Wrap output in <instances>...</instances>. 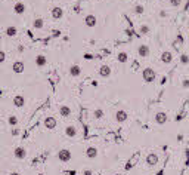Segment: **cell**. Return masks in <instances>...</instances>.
<instances>
[{
    "mask_svg": "<svg viewBox=\"0 0 189 175\" xmlns=\"http://www.w3.org/2000/svg\"><path fill=\"white\" fill-rule=\"evenodd\" d=\"M142 77H143V80L146 82V83H152L155 79H157V73L152 70V68H145L143 71H142Z\"/></svg>",
    "mask_w": 189,
    "mask_h": 175,
    "instance_id": "1",
    "label": "cell"
},
{
    "mask_svg": "<svg viewBox=\"0 0 189 175\" xmlns=\"http://www.w3.org/2000/svg\"><path fill=\"white\" fill-rule=\"evenodd\" d=\"M56 156H58L59 162H64V163H67V162H69V160H71V151H69L68 148H62V150H59Z\"/></svg>",
    "mask_w": 189,
    "mask_h": 175,
    "instance_id": "2",
    "label": "cell"
},
{
    "mask_svg": "<svg viewBox=\"0 0 189 175\" xmlns=\"http://www.w3.org/2000/svg\"><path fill=\"white\" fill-rule=\"evenodd\" d=\"M154 120H155L157 125H165V123L168 122V116H167L165 111H158V113L155 114Z\"/></svg>",
    "mask_w": 189,
    "mask_h": 175,
    "instance_id": "3",
    "label": "cell"
},
{
    "mask_svg": "<svg viewBox=\"0 0 189 175\" xmlns=\"http://www.w3.org/2000/svg\"><path fill=\"white\" fill-rule=\"evenodd\" d=\"M84 24H86V27H89V28H93V27H96V24H98V20H96V17H94V15L89 14V15H86V18H84Z\"/></svg>",
    "mask_w": 189,
    "mask_h": 175,
    "instance_id": "4",
    "label": "cell"
},
{
    "mask_svg": "<svg viewBox=\"0 0 189 175\" xmlns=\"http://www.w3.org/2000/svg\"><path fill=\"white\" fill-rule=\"evenodd\" d=\"M24 68H25V64L22 62V61H15L14 64H12V71L15 73V74H21V73H24Z\"/></svg>",
    "mask_w": 189,
    "mask_h": 175,
    "instance_id": "5",
    "label": "cell"
},
{
    "mask_svg": "<svg viewBox=\"0 0 189 175\" xmlns=\"http://www.w3.org/2000/svg\"><path fill=\"white\" fill-rule=\"evenodd\" d=\"M14 156H15V159H18V160H24V159L27 157V150H25L24 147H16V148L14 150Z\"/></svg>",
    "mask_w": 189,
    "mask_h": 175,
    "instance_id": "6",
    "label": "cell"
},
{
    "mask_svg": "<svg viewBox=\"0 0 189 175\" xmlns=\"http://www.w3.org/2000/svg\"><path fill=\"white\" fill-rule=\"evenodd\" d=\"M149 46L148 45H139L137 46V55L139 56H142V58H146V56H149Z\"/></svg>",
    "mask_w": 189,
    "mask_h": 175,
    "instance_id": "7",
    "label": "cell"
},
{
    "mask_svg": "<svg viewBox=\"0 0 189 175\" xmlns=\"http://www.w3.org/2000/svg\"><path fill=\"white\" fill-rule=\"evenodd\" d=\"M43 125H44V128H47L49 131H52V129L56 128V119L49 116V117H46V119L43 120Z\"/></svg>",
    "mask_w": 189,
    "mask_h": 175,
    "instance_id": "8",
    "label": "cell"
},
{
    "mask_svg": "<svg viewBox=\"0 0 189 175\" xmlns=\"http://www.w3.org/2000/svg\"><path fill=\"white\" fill-rule=\"evenodd\" d=\"M52 18L53 20H56V21H59L62 17H64V11H62V8H59V6H55V8H52Z\"/></svg>",
    "mask_w": 189,
    "mask_h": 175,
    "instance_id": "9",
    "label": "cell"
},
{
    "mask_svg": "<svg viewBox=\"0 0 189 175\" xmlns=\"http://www.w3.org/2000/svg\"><path fill=\"white\" fill-rule=\"evenodd\" d=\"M160 59H161L163 64L167 65V64H170V62L173 61V54H171L170 51H164V52L161 54V58H160Z\"/></svg>",
    "mask_w": 189,
    "mask_h": 175,
    "instance_id": "10",
    "label": "cell"
},
{
    "mask_svg": "<svg viewBox=\"0 0 189 175\" xmlns=\"http://www.w3.org/2000/svg\"><path fill=\"white\" fill-rule=\"evenodd\" d=\"M127 119H129L127 111H124V110H118V111L115 113V120H117L118 123H124Z\"/></svg>",
    "mask_w": 189,
    "mask_h": 175,
    "instance_id": "11",
    "label": "cell"
},
{
    "mask_svg": "<svg viewBox=\"0 0 189 175\" xmlns=\"http://www.w3.org/2000/svg\"><path fill=\"white\" fill-rule=\"evenodd\" d=\"M158 163V154L157 153H149L146 156V165L148 166H155Z\"/></svg>",
    "mask_w": 189,
    "mask_h": 175,
    "instance_id": "12",
    "label": "cell"
},
{
    "mask_svg": "<svg viewBox=\"0 0 189 175\" xmlns=\"http://www.w3.org/2000/svg\"><path fill=\"white\" fill-rule=\"evenodd\" d=\"M14 106H15L16 108H22V107L25 106V98H24V95H15V97H14Z\"/></svg>",
    "mask_w": 189,
    "mask_h": 175,
    "instance_id": "13",
    "label": "cell"
},
{
    "mask_svg": "<svg viewBox=\"0 0 189 175\" xmlns=\"http://www.w3.org/2000/svg\"><path fill=\"white\" fill-rule=\"evenodd\" d=\"M64 132H65V135H67L68 138H75V137H77V128H75L74 125H68Z\"/></svg>",
    "mask_w": 189,
    "mask_h": 175,
    "instance_id": "14",
    "label": "cell"
},
{
    "mask_svg": "<svg viewBox=\"0 0 189 175\" xmlns=\"http://www.w3.org/2000/svg\"><path fill=\"white\" fill-rule=\"evenodd\" d=\"M86 157L87 159H96L98 157V148L96 147H87L86 148Z\"/></svg>",
    "mask_w": 189,
    "mask_h": 175,
    "instance_id": "15",
    "label": "cell"
},
{
    "mask_svg": "<svg viewBox=\"0 0 189 175\" xmlns=\"http://www.w3.org/2000/svg\"><path fill=\"white\" fill-rule=\"evenodd\" d=\"M69 76L71 77H78L80 74H81V67L80 65H77V64H74V65H71L69 67Z\"/></svg>",
    "mask_w": 189,
    "mask_h": 175,
    "instance_id": "16",
    "label": "cell"
},
{
    "mask_svg": "<svg viewBox=\"0 0 189 175\" xmlns=\"http://www.w3.org/2000/svg\"><path fill=\"white\" fill-rule=\"evenodd\" d=\"M99 76H102V77H110V76H111V67L107 65V64L101 65V67H99Z\"/></svg>",
    "mask_w": 189,
    "mask_h": 175,
    "instance_id": "17",
    "label": "cell"
},
{
    "mask_svg": "<svg viewBox=\"0 0 189 175\" xmlns=\"http://www.w3.org/2000/svg\"><path fill=\"white\" fill-rule=\"evenodd\" d=\"M14 12H15L16 15H22V14L25 12V5H24L22 2L15 3V6H14Z\"/></svg>",
    "mask_w": 189,
    "mask_h": 175,
    "instance_id": "18",
    "label": "cell"
},
{
    "mask_svg": "<svg viewBox=\"0 0 189 175\" xmlns=\"http://www.w3.org/2000/svg\"><path fill=\"white\" fill-rule=\"evenodd\" d=\"M59 114H61L62 117H69V116H71V107H68V106H61V107H59Z\"/></svg>",
    "mask_w": 189,
    "mask_h": 175,
    "instance_id": "19",
    "label": "cell"
},
{
    "mask_svg": "<svg viewBox=\"0 0 189 175\" xmlns=\"http://www.w3.org/2000/svg\"><path fill=\"white\" fill-rule=\"evenodd\" d=\"M36 64H37V67H44L47 64V58L44 55H37L36 56Z\"/></svg>",
    "mask_w": 189,
    "mask_h": 175,
    "instance_id": "20",
    "label": "cell"
},
{
    "mask_svg": "<svg viewBox=\"0 0 189 175\" xmlns=\"http://www.w3.org/2000/svg\"><path fill=\"white\" fill-rule=\"evenodd\" d=\"M117 59H118V62L126 64V62L129 61V55H127V52H118V54H117Z\"/></svg>",
    "mask_w": 189,
    "mask_h": 175,
    "instance_id": "21",
    "label": "cell"
},
{
    "mask_svg": "<svg viewBox=\"0 0 189 175\" xmlns=\"http://www.w3.org/2000/svg\"><path fill=\"white\" fill-rule=\"evenodd\" d=\"M16 33H18V30H16V27H14V25H9V27L6 28V36H9V37L16 36Z\"/></svg>",
    "mask_w": 189,
    "mask_h": 175,
    "instance_id": "22",
    "label": "cell"
},
{
    "mask_svg": "<svg viewBox=\"0 0 189 175\" xmlns=\"http://www.w3.org/2000/svg\"><path fill=\"white\" fill-rule=\"evenodd\" d=\"M33 25H34V28L42 30V28H43V25H44V21H43L42 18H36V20H34V22H33Z\"/></svg>",
    "mask_w": 189,
    "mask_h": 175,
    "instance_id": "23",
    "label": "cell"
},
{
    "mask_svg": "<svg viewBox=\"0 0 189 175\" xmlns=\"http://www.w3.org/2000/svg\"><path fill=\"white\" fill-rule=\"evenodd\" d=\"M180 64L182 65H189V55L188 54H182L180 55Z\"/></svg>",
    "mask_w": 189,
    "mask_h": 175,
    "instance_id": "24",
    "label": "cell"
},
{
    "mask_svg": "<svg viewBox=\"0 0 189 175\" xmlns=\"http://www.w3.org/2000/svg\"><path fill=\"white\" fill-rule=\"evenodd\" d=\"M133 12H135L136 15H142V14L145 12V8H143L142 5H136V6L133 8Z\"/></svg>",
    "mask_w": 189,
    "mask_h": 175,
    "instance_id": "25",
    "label": "cell"
},
{
    "mask_svg": "<svg viewBox=\"0 0 189 175\" xmlns=\"http://www.w3.org/2000/svg\"><path fill=\"white\" fill-rule=\"evenodd\" d=\"M149 30H151V28H149L148 24H142V25L139 27V33H140V34H148Z\"/></svg>",
    "mask_w": 189,
    "mask_h": 175,
    "instance_id": "26",
    "label": "cell"
},
{
    "mask_svg": "<svg viewBox=\"0 0 189 175\" xmlns=\"http://www.w3.org/2000/svg\"><path fill=\"white\" fill-rule=\"evenodd\" d=\"M8 123H9L11 126H16V125H18V117H16V116H9V117H8Z\"/></svg>",
    "mask_w": 189,
    "mask_h": 175,
    "instance_id": "27",
    "label": "cell"
},
{
    "mask_svg": "<svg viewBox=\"0 0 189 175\" xmlns=\"http://www.w3.org/2000/svg\"><path fill=\"white\" fill-rule=\"evenodd\" d=\"M93 117H94V119H102V117H104V111H102L101 108L94 110V113H93Z\"/></svg>",
    "mask_w": 189,
    "mask_h": 175,
    "instance_id": "28",
    "label": "cell"
},
{
    "mask_svg": "<svg viewBox=\"0 0 189 175\" xmlns=\"http://www.w3.org/2000/svg\"><path fill=\"white\" fill-rule=\"evenodd\" d=\"M168 3H170V6H173V8H179V6L182 5V0H168Z\"/></svg>",
    "mask_w": 189,
    "mask_h": 175,
    "instance_id": "29",
    "label": "cell"
},
{
    "mask_svg": "<svg viewBox=\"0 0 189 175\" xmlns=\"http://www.w3.org/2000/svg\"><path fill=\"white\" fill-rule=\"evenodd\" d=\"M182 88H183V89H189V79L188 77H185L182 80Z\"/></svg>",
    "mask_w": 189,
    "mask_h": 175,
    "instance_id": "30",
    "label": "cell"
},
{
    "mask_svg": "<svg viewBox=\"0 0 189 175\" xmlns=\"http://www.w3.org/2000/svg\"><path fill=\"white\" fill-rule=\"evenodd\" d=\"M158 15H160V18H163V20H165V18H168V17H170V15H168V12H167V11H164V9H163V11H160V14H158Z\"/></svg>",
    "mask_w": 189,
    "mask_h": 175,
    "instance_id": "31",
    "label": "cell"
},
{
    "mask_svg": "<svg viewBox=\"0 0 189 175\" xmlns=\"http://www.w3.org/2000/svg\"><path fill=\"white\" fill-rule=\"evenodd\" d=\"M5 61H6V54H5V51L0 49V64L5 62Z\"/></svg>",
    "mask_w": 189,
    "mask_h": 175,
    "instance_id": "32",
    "label": "cell"
},
{
    "mask_svg": "<svg viewBox=\"0 0 189 175\" xmlns=\"http://www.w3.org/2000/svg\"><path fill=\"white\" fill-rule=\"evenodd\" d=\"M12 135H14V137L19 135V129H18V128H14V129H12Z\"/></svg>",
    "mask_w": 189,
    "mask_h": 175,
    "instance_id": "33",
    "label": "cell"
},
{
    "mask_svg": "<svg viewBox=\"0 0 189 175\" xmlns=\"http://www.w3.org/2000/svg\"><path fill=\"white\" fill-rule=\"evenodd\" d=\"M24 49H25V48H24V46H22V45H19V46H18V49H16V51H18V52H19V54H22V52H24Z\"/></svg>",
    "mask_w": 189,
    "mask_h": 175,
    "instance_id": "34",
    "label": "cell"
},
{
    "mask_svg": "<svg viewBox=\"0 0 189 175\" xmlns=\"http://www.w3.org/2000/svg\"><path fill=\"white\" fill-rule=\"evenodd\" d=\"M84 175H92V171H89V169H87V171H84Z\"/></svg>",
    "mask_w": 189,
    "mask_h": 175,
    "instance_id": "35",
    "label": "cell"
},
{
    "mask_svg": "<svg viewBox=\"0 0 189 175\" xmlns=\"http://www.w3.org/2000/svg\"><path fill=\"white\" fill-rule=\"evenodd\" d=\"M183 140V135H177V141H182Z\"/></svg>",
    "mask_w": 189,
    "mask_h": 175,
    "instance_id": "36",
    "label": "cell"
},
{
    "mask_svg": "<svg viewBox=\"0 0 189 175\" xmlns=\"http://www.w3.org/2000/svg\"><path fill=\"white\" fill-rule=\"evenodd\" d=\"M9 175H19V174H18V172H11Z\"/></svg>",
    "mask_w": 189,
    "mask_h": 175,
    "instance_id": "37",
    "label": "cell"
},
{
    "mask_svg": "<svg viewBox=\"0 0 189 175\" xmlns=\"http://www.w3.org/2000/svg\"><path fill=\"white\" fill-rule=\"evenodd\" d=\"M37 175H44V174H42V172H40V174H37Z\"/></svg>",
    "mask_w": 189,
    "mask_h": 175,
    "instance_id": "38",
    "label": "cell"
},
{
    "mask_svg": "<svg viewBox=\"0 0 189 175\" xmlns=\"http://www.w3.org/2000/svg\"><path fill=\"white\" fill-rule=\"evenodd\" d=\"M148 2H152V0H148Z\"/></svg>",
    "mask_w": 189,
    "mask_h": 175,
    "instance_id": "39",
    "label": "cell"
},
{
    "mask_svg": "<svg viewBox=\"0 0 189 175\" xmlns=\"http://www.w3.org/2000/svg\"><path fill=\"white\" fill-rule=\"evenodd\" d=\"M188 27H189V25H188Z\"/></svg>",
    "mask_w": 189,
    "mask_h": 175,
    "instance_id": "40",
    "label": "cell"
}]
</instances>
